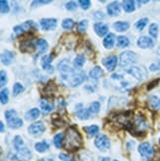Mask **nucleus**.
<instances>
[{"instance_id": "nucleus-40", "label": "nucleus", "mask_w": 160, "mask_h": 161, "mask_svg": "<svg viewBox=\"0 0 160 161\" xmlns=\"http://www.w3.org/2000/svg\"><path fill=\"white\" fill-rule=\"evenodd\" d=\"M148 23V18H142L135 23V29L137 31H142Z\"/></svg>"}, {"instance_id": "nucleus-10", "label": "nucleus", "mask_w": 160, "mask_h": 161, "mask_svg": "<svg viewBox=\"0 0 160 161\" xmlns=\"http://www.w3.org/2000/svg\"><path fill=\"white\" fill-rule=\"evenodd\" d=\"M127 73H129L130 75L134 76V77L136 79V80H143L145 78V70L144 68L142 67H140V66H133V67H130L128 70H127Z\"/></svg>"}, {"instance_id": "nucleus-1", "label": "nucleus", "mask_w": 160, "mask_h": 161, "mask_svg": "<svg viewBox=\"0 0 160 161\" xmlns=\"http://www.w3.org/2000/svg\"><path fill=\"white\" fill-rule=\"evenodd\" d=\"M64 146L69 151L78 150L83 146V139L80 132L74 125H71L65 131L64 136Z\"/></svg>"}, {"instance_id": "nucleus-28", "label": "nucleus", "mask_w": 160, "mask_h": 161, "mask_svg": "<svg viewBox=\"0 0 160 161\" xmlns=\"http://www.w3.org/2000/svg\"><path fill=\"white\" fill-rule=\"evenodd\" d=\"M13 144H14V148L16 149V151H18L20 149L26 147V146H25V142H24V139H23V137L21 136H16L15 137H14Z\"/></svg>"}, {"instance_id": "nucleus-11", "label": "nucleus", "mask_w": 160, "mask_h": 161, "mask_svg": "<svg viewBox=\"0 0 160 161\" xmlns=\"http://www.w3.org/2000/svg\"><path fill=\"white\" fill-rule=\"evenodd\" d=\"M40 25L45 31H52L58 26V20L54 18H44L41 19Z\"/></svg>"}, {"instance_id": "nucleus-21", "label": "nucleus", "mask_w": 160, "mask_h": 161, "mask_svg": "<svg viewBox=\"0 0 160 161\" xmlns=\"http://www.w3.org/2000/svg\"><path fill=\"white\" fill-rule=\"evenodd\" d=\"M113 27L117 32L123 33V32H126L129 30L130 23L127 22V21H118V22H115L113 24Z\"/></svg>"}, {"instance_id": "nucleus-2", "label": "nucleus", "mask_w": 160, "mask_h": 161, "mask_svg": "<svg viewBox=\"0 0 160 161\" xmlns=\"http://www.w3.org/2000/svg\"><path fill=\"white\" fill-rule=\"evenodd\" d=\"M147 128H148V125H147L146 120H145V118L143 116H141V115L136 116L134 119V121H131L128 127L130 131L133 132L135 136L143 135L144 132L146 131Z\"/></svg>"}, {"instance_id": "nucleus-55", "label": "nucleus", "mask_w": 160, "mask_h": 161, "mask_svg": "<svg viewBox=\"0 0 160 161\" xmlns=\"http://www.w3.org/2000/svg\"><path fill=\"white\" fill-rule=\"evenodd\" d=\"M0 131H1V132H4V131H5V129H4V124H3V122H2V121L0 122Z\"/></svg>"}, {"instance_id": "nucleus-15", "label": "nucleus", "mask_w": 160, "mask_h": 161, "mask_svg": "<svg viewBox=\"0 0 160 161\" xmlns=\"http://www.w3.org/2000/svg\"><path fill=\"white\" fill-rule=\"evenodd\" d=\"M107 13L108 15L112 16V17H116L119 16L121 14V5L118 1H114L111 4H109L107 6Z\"/></svg>"}, {"instance_id": "nucleus-14", "label": "nucleus", "mask_w": 160, "mask_h": 161, "mask_svg": "<svg viewBox=\"0 0 160 161\" xmlns=\"http://www.w3.org/2000/svg\"><path fill=\"white\" fill-rule=\"evenodd\" d=\"M53 109H54L53 99L47 97V98H44V99L41 100V110L45 115L51 113Z\"/></svg>"}, {"instance_id": "nucleus-3", "label": "nucleus", "mask_w": 160, "mask_h": 161, "mask_svg": "<svg viewBox=\"0 0 160 161\" xmlns=\"http://www.w3.org/2000/svg\"><path fill=\"white\" fill-rule=\"evenodd\" d=\"M5 118L7 120V125L10 129H19L23 125V121L18 117L16 110H7L5 112Z\"/></svg>"}, {"instance_id": "nucleus-17", "label": "nucleus", "mask_w": 160, "mask_h": 161, "mask_svg": "<svg viewBox=\"0 0 160 161\" xmlns=\"http://www.w3.org/2000/svg\"><path fill=\"white\" fill-rule=\"evenodd\" d=\"M35 46H36V47L38 48V53L36 54V57L35 58H39L41 54H43L45 53L47 51V48H48V44H47V42L44 39H39L36 43H35Z\"/></svg>"}, {"instance_id": "nucleus-6", "label": "nucleus", "mask_w": 160, "mask_h": 161, "mask_svg": "<svg viewBox=\"0 0 160 161\" xmlns=\"http://www.w3.org/2000/svg\"><path fill=\"white\" fill-rule=\"evenodd\" d=\"M37 25L35 24L32 20H29V21H26L23 24L21 25H17L14 27V33H15L17 36H20V35H22L26 32H30L32 29H37Z\"/></svg>"}, {"instance_id": "nucleus-48", "label": "nucleus", "mask_w": 160, "mask_h": 161, "mask_svg": "<svg viewBox=\"0 0 160 161\" xmlns=\"http://www.w3.org/2000/svg\"><path fill=\"white\" fill-rule=\"evenodd\" d=\"M52 123H53V125H55V127H58V128H59V127L61 128V127H63V125H65V122L63 120H61L59 117L54 118L52 120Z\"/></svg>"}, {"instance_id": "nucleus-45", "label": "nucleus", "mask_w": 160, "mask_h": 161, "mask_svg": "<svg viewBox=\"0 0 160 161\" xmlns=\"http://www.w3.org/2000/svg\"><path fill=\"white\" fill-rule=\"evenodd\" d=\"M7 84V73L4 70L0 71V85L1 87L5 86Z\"/></svg>"}, {"instance_id": "nucleus-8", "label": "nucleus", "mask_w": 160, "mask_h": 161, "mask_svg": "<svg viewBox=\"0 0 160 161\" xmlns=\"http://www.w3.org/2000/svg\"><path fill=\"white\" fill-rule=\"evenodd\" d=\"M46 130V127L43 122H36L33 123L28 128V132L33 136H39L41 134H44Z\"/></svg>"}, {"instance_id": "nucleus-9", "label": "nucleus", "mask_w": 160, "mask_h": 161, "mask_svg": "<svg viewBox=\"0 0 160 161\" xmlns=\"http://www.w3.org/2000/svg\"><path fill=\"white\" fill-rule=\"evenodd\" d=\"M87 79L86 77V74L84 71H79V72H74L71 76L70 78L68 79L69 81V84H70L71 87H77L79 86L80 84H82L85 80Z\"/></svg>"}, {"instance_id": "nucleus-34", "label": "nucleus", "mask_w": 160, "mask_h": 161, "mask_svg": "<svg viewBox=\"0 0 160 161\" xmlns=\"http://www.w3.org/2000/svg\"><path fill=\"white\" fill-rule=\"evenodd\" d=\"M100 109H101V105L99 102H93L90 104V106L88 108L89 112H90V114H92V115H97L100 112Z\"/></svg>"}, {"instance_id": "nucleus-37", "label": "nucleus", "mask_w": 160, "mask_h": 161, "mask_svg": "<svg viewBox=\"0 0 160 161\" xmlns=\"http://www.w3.org/2000/svg\"><path fill=\"white\" fill-rule=\"evenodd\" d=\"M0 101H1L2 105H6L9 101V92L8 89H2L0 91Z\"/></svg>"}, {"instance_id": "nucleus-5", "label": "nucleus", "mask_w": 160, "mask_h": 161, "mask_svg": "<svg viewBox=\"0 0 160 161\" xmlns=\"http://www.w3.org/2000/svg\"><path fill=\"white\" fill-rule=\"evenodd\" d=\"M136 60H137V54L131 51H127L121 53L119 64L121 67H126L135 64V62H136Z\"/></svg>"}, {"instance_id": "nucleus-57", "label": "nucleus", "mask_w": 160, "mask_h": 161, "mask_svg": "<svg viewBox=\"0 0 160 161\" xmlns=\"http://www.w3.org/2000/svg\"><path fill=\"white\" fill-rule=\"evenodd\" d=\"M100 161H111V159L109 157H103L100 159Z\"/></svg>"}, {"instance_id": "nucleus-47", "label": "nucleus", "mask_w": 160, "mask_h": 161, "mask_svg": "<svg viewBox=\"0 0 160 161\" xmlns=\"http://www.w3.org/2000/svg\"><path fill=\"white\" fill-rule=\"evenodd\" d=\"M65 8L68 10V11H75L77 9V4L74 1H69L65 4Z\"/></svg>"}, {"instance_id": "nucleus-33", "label": "nucleus", "mask_w": 160, "mask_h": 161, "mask_svg": "<svg viewBox=\"0 0 160 161\" xmlns=\"http://www.w3.org/2000/svg\"><path fill=\"white\" fill-rule=\"evenodd\" d=\"M64 142V137H63V134H58L55 135L53 137V144L57 148H60L62 146V143Z\"/></svg>"}, {"instance_id": "nucleus-41", "label": "nucleus", "mask_w": 160, "mask_h": 161, "mask_svg": "<svg viewBox=\"0 0 160 161\" xmlns=\"http://www.w3.org/2000/svg\"><path fill=\"white\" fill-rule=\"evenodd\" d=\"M87 28H88V20L84 19L80 21V22L78 23V26H77V30L79 33L81 34H84L86 31H87Z\"/></svg>"}, {"instance_id": "nucleus-13", "label": "nucleus", "mask_w": 160, "mask_h": 161, "mask_svg": "<svg viewBox=\"0 0 160 161\" xmlns=\"http://www.w3.org/2000/svg\"><path fill=\"white\" fill-rule=\"evenodd\" d=\"M138 152L141 155V157L147 159L153 155V149L148 142H142L138 146Z\"/></svg>"}, {"instance_id": "nucleus-51", "label": "nucleus", "mask_w": 160, "mask_h": 161, "mask_svg": "<svg viewBox=\"0 0 160 161\" xmlns=\"http://www.w3.org/2000/svg\"><path fill=\"white\" fill-rule=\"evenodd\" d=\"M149 70L150 71H157L160 70V60H158L157 62H154V64H151L149 65Z\"/></svg>"}, {"instance_id": "nucleus-27", "label": "nucleus", "mask_w": 160, "mask_h": 161, "mask_svg": "<svg viewBox=\"0 0 160 161\" xmlns=\"http://www.w3.org/2000/svg\"><path fill=\"white\" fill-rule=\"evenodd\" d=\"M35 149H36L38 152H46L50 149V144L47 143V142L46 141H41L37 143H35Z\"/></svg>"}, {"instance_id": "nucleus-7", "label": "nucleus", "mask_w": 160, "mask_h": 161, "mask_svg": "<svg viewBox=\"0 0 160 161\" xmlns=\"http://www.w3.org/2000/svg\"><path fill=\"white\" fill-rule=\"evenodd\" d=\"M94 144L99 150L105 151V150L110 148L111 142L108 138V136H106L105 135H99V136H96L95 141H94Z\"/></svg>"}, {"instance_id": "nucleus-49", "label": "nucleus", "mask_w": 160, "mask_h": 161, "mask_svg": "<svg viewBox=\"0 0 160 161\" xmlns=\"http://www.w3.org/2000/svg\"><path fill=\"white\" fill-rule=\"evenodd\" d=\"M58 158L60 161H74L70 155L65 154V153H60V154L58 155Z\"/></svg>"}, {"instance_id": "nucleus-54", "label": "nucleus", "mask_w": 160, "mask_h": 161, "mask_svg": "<svg viewBox=\"0 0 160 161\" xmlns=\"http://www.w3.org/2000/svg\"><path fill=\"white\" fill-rule=\"evenodd\" d=\"M113 79H122L123 78V76L122 75H120V74H112V76H111Z\"/></svg>"}, {"instance_id": "nucleus-30", "label": "nucleus", "mask_w": 160, "mask_h": 161, "mask_svg": "<svg viewBox=\"0 0 160 161\" xmlns=\"http://www.w3.org/2000/svg\"><path fill=\"white\" fill-rule=\"evenodd\" d=\"M17 155L19 156L20 159H31L32 158V152L29 148H27V147H24L22 149H20L17 151Z\"/></svg>"}, {"instance_id": "nucleus-36", "label": "nucleus", "mask_w": 160, "mask_h": 161, "mask_svg": "<svg viewBox=\"0 0 160 161\" xmlns=\"http://www.w3.org/2000/svg\"><path fill=\"white\" fill-rule=\"evenodd\" d=\"M148 33L149 35L152 37L156 39L158 37V33H159V28H158V25L156 23H152L149 28H148Z\"/></svg>"}, {"instance_id": "nucleus-23", "label": "nucleus", "mask_w": 160, "mask_h": 161, "mask_svg": "<svg viewBox=\"0 0 160 161\" xmlns=\"http://www.w3.org/2000/svg\"><path fill=\"white\" fill-rule=\"evenodd\" d=\"M148 105L152 110L157 111L160 109V99L155 95H151L148 98Z\"/></svg>"}, {"instance_id": "nucleus-31", "label": "nucleus", "mask_w": 160, "mask_h": 161, "mask_svg": "<svg viewBox=\"0 0 160 161\" xmlns=\"http://www.w3.org/2000/svg\"><path fill=\"white\" fill-rule=\"evenodd\" d=\"M90 112L88 109H84V108H81L79 110H77V112H76V116H77L78 119H80V120L84 121V120H88V119L90 118Z\"/></svg>"}, {"instance_id": "nucleus-44", "label": "nucleus", "mask_w": 160, "mask_h": 161, "mask_svg": "<svg viewBox=\"0 0 160 161\" xmlns=\"http://www.w3.org/2000/svg\"><path fill=\"white\" fill-rule=\"evenodd\" d=\"M9 10H10V8H9L8 1H6V0H1V1H0V11H1V13L6 14L9 12Z\"/></svg>"}, {"instance_id": "nucleus-20", "label": "nucleus", "mask_w": 160, "mask_h": 161, "mask_svg": "<svg viewBox=\"0 0 160 161\" xmlns=\"http://www.w3.org/2000/svg\"><path fill=\"white\" fill-rule=\"evenodd\" d=\"M103 46L107 50H111L115 46V35L113 33H109L107 36L104 38L103 41Z\"/></svg>"}, {"instance_id": "nucleus-4", "label": "nucleus", "mask_w": 160, "mask_h": 161, "mask_svg": "<svg viewBox=\"0 0 160 161\" xmlns=\"http://www.w3.org/2000/svg\"><path fill=\"white\" fill-rule=\"evenodd\" d=\"M58 69L61 72V77H62V79L67 80V81H68L69 78H70V76L74 73V69L71 66V64L66 58L62 59L60 62H58Z\"/></svg>"}, {"instance_id": "nucleus-46", "label": "nucleus", "mask_w": 160, "mask_h": 161, "mask_svg": "<svg viewBox=\"0 0 160 161\" xmlns=\"http://www.w3.org/2000/svg\"><path fill=\"white\" fill-rule=\"evenodd\" d=\"M78 3L83 10H87L91 6V1H89V0H79Z\"/></svg>"}, {"instance_id": "nucleus-18", "label": "nucleus", "mask_w": 160, "mask_h": 161, "mask_svg": "<svg viewBox=\"0 0 160 161\" xmlns=\"http://www.w3.org/2000/svg\"><path fill=\"white\" fill-rule=\"evenodd\" d=\"M94 31L99 37H104V36H107V35L109 34L108 33L109 27H108V25L104 24L102 22H98L94 25Z\"/></svg>"}, {"instance_id": "nucleus-19", "label": "nucleus", "mask_w": 160, "mask_h": 161, "mask_svg": "<svg viewBox=\"0 0 160 161\" xmlns=\"http://www.w3.org/2000/svg\"><path fill=\"white\" fill-rule=\"evenodd\" d=\"M14 58H15V55H14L12 52L8 50H5L1 53V62L4 65H10L14 61Z\"/></svg>"}, {"instance_id": "nucleus-24", "label": "nucleus", "mask_w": 160, "mask_h": 161, "mask_svg": "<svg viewBox=\"0 0 160 161\" xmlns=\"http://www.w3.org/2000/svg\"><path fill=\"white\" fill-rule=\"evenodd\" d=\"M35 47H36V46H35V44L32 41L23 42V43L20 45V50L23 53H32Z\"/></svg>"}, {"instance_id": "nucleus-38", "label": "nucleus", "mask_w": 160, "mask_h": 161, "mask_svg": "<svg viewBox=\"0 0 160 161\" xmlns=\"http://www.w3.org/2000/svg\"><path fill=\"white\" fill-rule=\"evenodd\" d=\"M74 24L75 23H74L73 19H71V18H66V19H64L63 21H62L61 26L65 30H71L72 28L74 27Z\"/></svg>"}, {"instance_id": "nucleus-32", "label": "nucleus", "mask_w": 160, "mask_h": 161, "mask_svg": "<svg viewBox=\"0 0 160 161\" xmlns=\"http://www.w3.org/2000/svg\"><path fill=\"white\" fill-rule=\"evenodd\" d=\"M117 46L121 47V48H124L128 47L130 46V40L129 38L124 37V36H120L117 38Z\"/></svg>"}, {"instance_id": "nucleus-35", "label": "nucleus", "mask_w": 160, "mask_h": 161, "mask_svg": "<svg viewBox=\"0 0 160 161\" xmlns=\"http://www.w3.org/2000/svg\"><path fill=\"white\" fill-rule=\"evenodd\" d=\"M85 64V57L84 55H77L73 61V65L75 68H81Z\"/></svg>"}, {"instance_id": "nucleus-56", "label": "nucleus", "mask_w": 160, "mask_h": 161, "mask_svg": "<svg viewBox=\"0 0 160 161\" xmlns=\"http://www.w3.org/2000/svg\"><path fill=\"white\" fill-rule=\"evenodd\" d=\"M39 161H53V159H52V158H41Z\"/></svg>"}, {"instance_id": "nucleus-22", "label": "nucleus", "mask_w": 160, "mask_h": 161, "mask_svg": "<svg viewBox=\"0 0 160 161\" xmlns=\"http://www.w3.org/2000/svg\"><path fill=\"white\" fill-rule=\"evenodd\" d=\"M41 116V111L37 108L31 109L25 114V120L27 121H35Z\"/></svg>"}, {"instance_id": "nucleus-12", "label": "nucleus", "mask_w": 160, "mask_h": 161, "mask_svg": "<svg viewBox=\"0 0 160 161\" xmlns=\"http://www.w3.org/2000/svg\"><path fill=\"white\" fill-rule=\"evenodd\" d=\"M118 58L117 55H109L108 58H105L102 60V64L103 65L106 67V69L109 72H112L114 69L116 68L117 64H118Z\"/></svg>"}, {"instance_id": "nucleus-60", "label": "nucleus", "mask_w": 160, "mask_h": 161, "mask_svg": "<svg viewBox=\"0 0 160 161\" xmlns=\"http://www.w3.org/2000/svg\"><path fill=\"white\" fill-rule=\"evenodd\" d=\"M114 161H119V160H114Z\"/></svg>"}, {"instance_id": "nucleus-29", "label": "nucleus", "mask_w": 160, "mask_h": 161, "mask_svg": "<svg viewBox=\"0 0 160 161\" xmlns=\"http://www.w3.org/2000/svg\"><path fill=\"white\" fill-rule=\"evenodd\" d=\"M83 130H85V132L89 136H95L96 135H98V132H99V127L96 125H87V127L83 128Z\"/></svg>"}, {"instance_id": "nucleus-52", "label": "nucleus", "mask_w": 160, "mask_h": 161, "mask_svg": "<svg viewBox=\"0 0 160 161\" xmlns=\"http://www.w3.org/2000/svg\"><path fill=\"white\" fill-rule=\"evenodd\" d=\"M94 18L95 20H102L104 18V14L101 11H97L94 13Z\"/></svg>"}, {"instance_id": "nucleus-25", "label": "nucleus", "mask_w": 160, "mask_h": 161, "mask_svg": "<svg viewBox=\"0 0 160 161\" xmlns=\"http://www.w3.org/2000/svg\"><path fill=\"white\" fill-rule=\"evenodd\" d=\"M103 74H104V71H103V69L100 66L93 67L91 70H90V72H89L90 77L93 78V79H99V78H101L102 76H103Z\"/></svg>"}, {"instance_id": "nucleus-39", "label": "nucleus", "mask_w": 160, "mask_h": 161, "mask_svg": "<svg viewBox=\"0 0 160 161\" xmlns=\"http://www.w3.org/2000/svg\"><path fill=\"white\" fill-rule=\"evenodd\" d=\"M53 60V54L50 53V54H46L41 58V67L46 66V65H50L52 64V61Z\"/></svg>"}, {"instance_id": "nucleus-26", "label": "nucleus", "mask_w": 160, "mask_h": 161, "mask_svg": "<svg viewBox=\"0 0 160 161\" xmlns=\"http://www.w3.org/2000/svg\"><path fill=\"white\" fill-rule=\"evenodd\" d=\"M122 5L124 10L127 13H131L135 10V2L134 0H124Z\"/></svg>"}, {"instance_id": "nucleus-58", "label": "nucleus", "mask_w": 160, "mask_h": 161, "mask_svg": "<svg viewBox=\"0 0 160 161\" xmlns=\"http://www.w3.org/2000/svg\"><path fill=\"white\" fill-rule=\"evenodd\" d=\"M157 54H159V55H160V46H159V47L157 48Z\"/></svg>"}, {"instance_id": "nucleus-42", "label": "nucleus", "mask_w": 160, "mask_h": 161, "mask_svg": "<svg viewBox=\"0 0 160 161\" xmlns=\"http://www.w3.org/2000/svg\"><path fill=\"white\" fill-rule=\"evenodd\" d=\"M45 92L47 93V94H52L53 92H55V91L58 90V88H57V86H55V84H54V82H52V81H50L47 84V86L45 87Z\"/></svg>"}, {"instance_id": "nucleus-43", "label": "nucleus", "mask_w": 160, "mask_h": 161, "mask_svg": "<svg viewBox=\"0 0 160 161\" xmlns=\"http://www.w3.org/2000/svg\"><path fill=\"white\" fill-rule=\"evenodd\" d=\"M24 91V86L21 83L16 82L13 85V96H18L19 94H21Z\"/></svg>"}, {"instance_id": "nucleus-16", "label": "nucleus", "mask_w": 160, "mask_h": 161, "mask_svg": "<svg viewBox=\"0 0 160 161\" xmlns=\"http://www.w3.org/2000/svg\"><path fill=\"white\" fill-rule=\"evenodd\" d=\"M137 47H141V48H150L154 46V43L152 39H150L149 37H146V36H142L141 38H138L137 42Z\"/></svg>"}, {"instance_id": "nucleus-50", "label": "nucleus", "mask_w": 160, "mask_h": 161, "mask_svg": "<svg viewBox=\"0 0 160 161\" xmlns=\"http://www.w3.org/2000/svg\"><path fill=\"white\" fill-rule=\"evenodd\" d=\"M52 0H41V1H33L32 2V7L34 8V7H36V6H40V5H44V4H48V3H52Z\"/></svg>"}, {"instance_id": "nucleus-53", "label": "nucleus", "mask_w": 160, "mask_h": 161, "mask_svg": "<svg viewBox=\"0 0 160 161\" xmlns=\"http://www.w3.org/2000/svg\"><path fill=\"white\" fill-rule=\"evenodd\" d=\"M160 81V79H155V80H153V81H151L149 84H148V86H147V89L148 90H150V89H152L154 86H156L157 84H158V82Z\"/></svg>"}, {"instance_id": "nucleus-59", "label": "nucleus", "mask_w": 160, "mask_h": 161, "mask_svg": "<svg viewBox=\"0 0 160 161\" xmlns=\"http://www.w3.org/2000/svg\"><path fill=\"white\" fill-rule=\"evenodd\" d=\"M158 142H159V144H160V138H159V141H158Z\"/></svg>"}]
</instances>
